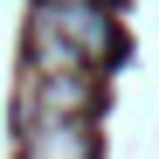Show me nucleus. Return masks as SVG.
<instances>
[{"mask_svg":"<svg viewBox=\"0 0 159 159\" xmlns=\"http://www.w3.org/2000/svg\"><path fill=\"white\" fill-rule=\"evenodd\" d=\"M97 104V62H76V69H28L21 76V125H42V118H90Z\"/></svg>","mask_w":159,"mask_h":159,"instance_id":"nucleus-1","label":"nucleus"},{"mask_svg":"<svg viewBox=\"0 0 159 159\" xmlns=\"http://www.w3.org/2000/svg\"><path fill=\"white\" fill-rule=\"evenodd\" d=\"M21 159H90V125H83V118L21 125Z\"/></svg>","mask_w":159,"mask_h":159,"instance_id":"nucleus-3","label":"nucleus"},{"mask_svg":"<svg viewBox=\"0 0 159 159\" xmlns=\"http://www.w3.org/2000/svg\"><path fill=\"white\" fill-rule=\"evenodd\" d=\"M42 14L56 21V28H62L76 48H83L90 62H104V56H111V21H104V7H97V0H42Z\"/></svg>","mask_w":159,"mask_h":159,"instance_id":"nucleus-2","label":"nucleus"}]
</instances>
